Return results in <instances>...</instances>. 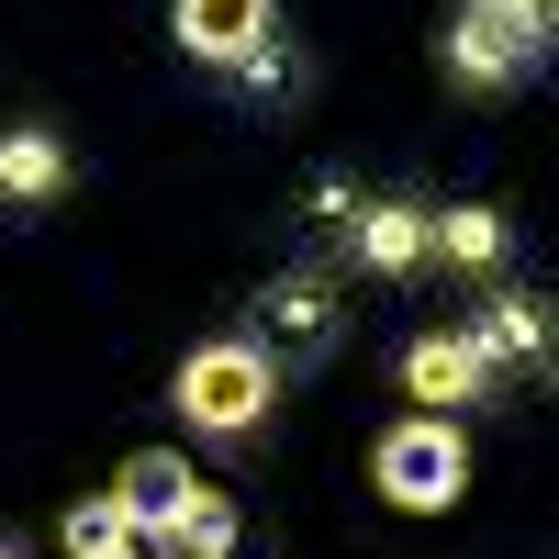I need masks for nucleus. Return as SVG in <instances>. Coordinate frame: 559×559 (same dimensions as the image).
<instances>
[{"mask_svg": "<svg viewBox=\"0 0 559 559\" xmlns=\"http://www.w3.org/2000/svg\"><path fill=\"white\" fill-rule=\"evenodd\" d=\"M57 191H68V146H57L45 123H12V134H0V202H12V213H45Z\"/></svg>", "mask_w": 559, "mask_h": 559, "instance_id": "9", "label": "nucleus"}, {"mask_svg": "<svg viewBox=\"0 0 559 559\" xmlns=\"http://www.w3.org/2000/svg\"><path fill=\"white\" fill-rule=\"evenodd\" d=\"M68 559H134V526L112 515V503H79L68 515Z\"/></svg>", "mask_w": 559, "mask_h": 559, "instance_id": "14", "label": "nucleus"}, {"mask_svg": "<svg viewBox=\"0 0 559 559\" xmlns=\"http://www.w3.org/2000/svg\"><path fill=\"white\" fill-rule=\"evenodd\" d=\"M471 336L492 347V369H548V302L537 292H492V313L471 324Z\"/></svg>", "mask_w": 559, "mask_h": 559, "instance_id": "10", "label": "nucleus"}, {"mask_svg": "<svg viewBox=\"0 0 559 559\" xmlns=\"http://www.w3.org/2000/svg\"><path fill=\"white\" fill-rule=\"evenodd\" d=\"M336 336H347V313H336V280H324V269H280L269 292H258V336L247 347L269 369H324Z\"/></svg>", "mask_w": 559, "mask_h": 559, "instance_id": "4", "label": "nucleus"}, {"mask_svg": "<svg viewBox=\"0 0 559 559\" xmlns=\"http://www.w3.org/2000/svg\"><path fill=\"white\" fill-rule=\"evenodd\" d=\"M224 79H236V102H247V112H280V102H292V79H302V57H292V34H269L258 57H236Z\"/></svg>", "mask_w": 559, "mask_h": 559, "instance_id": "13", "label": "nucleus"}, {"mask_svg": "<svg viewBox=\"0 0 559 559\" xmlns=\"http://www.w3.org/2000/svg\"><path fill=\"white\" fill-rule=\"evenodd\" d=\"M146 548H168V559H236V503H224V492H191V503H179V526L146 537Z\"/></svg>", "mask_w": 559, "mask_h": 559, "instance_id": "11", "label": "nucleus"}, {"mask_svg": "<svg viewBox=\"0 0 559 559\" xmlns=\"http://www.w3.org/2000/svg\"><path fill=\"white\" fill-rule=\"evenodd\" d=\"M392 381L414 392V414H459V403H481L503 369H492V347H481V336H414Z\"/></svg>", "mask_w": 559, "mask_h": 559, "instance_id": "5", "label": "nucleus"}, {"mask_svg": "<svg viewBox=\"0 0 559 559\" xmlns=\"http://www.w3.org/2000/svg\"><path fill=\"white\" fill-rule=\"evenodd\" d=\"M548 45H559V0H459L448 23V79L503 102V90L548 79Z\"/></svg>", "mask_w": 559, "mask_h": 559, "instance_id": "1", "label": "nucleus"}, {"mask_svg": "<svg viewBox=\"0 0 559 559\" xmlns=\"http://www.w3.org/2000/svg\"><path fill=\"white\" fill-rule=\"evenodd\" d=\"M280 34V0H179V57L202 68H236Z\"/></svg>", "mask_w": 559, "mask_h": 559, "instance_id": "7", "label": "nucleus"}, {"mask_svg": "<svg viewBox=\"0 0 559 559\" xmlns=\"http://www.w3.org/2000/svg\"><path fill=\"white\" fill-rule=\"evenodd\" d=\"M179 414H191L202 437H247V426H269V403H280V369L247 347V336H224V347H191L179 358Z\"/></svg>", "mask_w": 559, "mask_h": 559, "instance_id": "2", "label": "nucleus"}, {"mask_svg": "<svg viewBox=\"0 0 559 559\" xmlns=\"http://www.w3.org/2000/svg\"><path fill=\"white\" fill-rule=\"evenodd\" d=\"M347 213H358V191H347L336 168H324V179H313V224H347Z\"/></svg>", "mask_w": 559, "mask_h": 559, "instance_id": "15", "label": "nucleus"}, {"mask_svg": "<svg viewBox=\"0 0 559 559\" xmlns=\"http://www.w3.org/2000/svg\"><path fill=\"white\" fill-rule=\"evenodd\" d=\"M0 559H23V548H12V537H0Z\"/></svg>", "mask_w": 559, "mask_h": 559, "instance_id": "16", "label": "nucleus"}, {"mask_svg": "<svg viewBox=\"0 0 559 559\" xmlns=\"http://www.w3.org/2000/svg\"><path fill=\"white\" fill-rule=\"evenodd\" d=\"M191 492H202V481H191V459H168V448H134L123 471H112V492H102V503L134 526V548H146V537H168V526H179V503H191Z\"/></svg>", "mask_w": 559, "mask_h": 559, "instance_id": "6", "label": "nucleus"}, {"mask_svg": "<svg viewBox=\"0 0 559 559\" xmlns=\"http://www.w3.org/2000/svg\"><path fill=\"white\" fill-rule=\"evenodd\" d=\"M347 258L369 280H414L426 269V202H358L347 213Z\"/></svg>", "mask_w": 559, "mask_h": 559, "instance_id": "8", "label": "nucleus"}, {"mask_svg": "<svg viewBox=\"0 0 559 559\" xmlns=\"http://www.w3.org/2000/svg\"><path fill=\"white\" fill-rule=\"evenodd\" d=\"M369 471H381V503H403V515H448V503L471 492V437H459L448 414H414V426H392L381 448H369Z\"/></svg>", "mask_w": 559, "mask_h": 559, "instance_id": "3", "label": "nucleus"}, {"mask_svg": "<svg viewBox=\"0 0 559 559\" xmlns=\"http://www.w3.org/2000/svg\"><path fill=\"white\" fill-rule=\"evenodd\" d=\"M426 247H437L448 269H492V258H503V213L459 202V213H437V224H426Z\"/></svg>", "mask_w": 559, "mask_h": 559, "instance_id": "12", "label": "nucleus"}]
</instances>
